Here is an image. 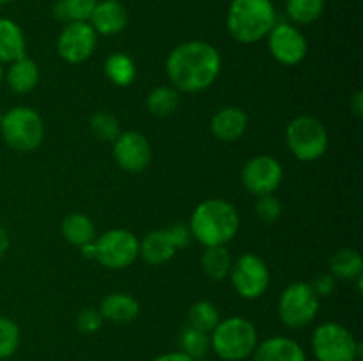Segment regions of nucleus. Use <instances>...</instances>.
Wrapping results in <instances>:
<instances>
[{
  "label": "nucleus",
  "instance_id": "obj_1",
  "mask_svg": "<svg viewBox=\"0 0 363 361\" xmlns=\"http://www.w3.org/2000/svg\"><path fill=\"white\" fill-rule=\"evenodd\" d=\"M165 71L172 87L186 94H197L216 81L222 71V57L211 42L191 39L169 53Z\"/></svg>",
  "mask_w": 363,
  "mask_h": 361
},
{
  "label": "nucleus",
  "instance_id": "obj_2",
  "mask_svg": "<svg viewBox=\"0 0 363 361\" xmlns=\"http://www.w3.org/2000/svg\"><path fill=\"white\" fill-rule=\"evenodd\" d=\"M191 237L204 248L227 246L240 230V212L230 202L222 198H208L191 212Z\"/></svg>",
  "mask_w": 363,
  "mask_h": 361
},
{
  "label": "nucleus",
  "instance_id": "obj_3",
  "mask_svg": "<svg viewBox=\"0 0 363 361\" xmlns=\"http://www.w3.org/2000/svg\"><path fill=\"white\" fill-rule=\"evenodd\" d=\"M277 23L272 0H233L227 11V30L241 45H255L269 34Z\"/></svg>",
  "mask_w": 363,
  "mask_h": 361
},
{
  "label": "nucleus",
  "instance_id": "obj_4",
  "mask_svg": "<svg viewBox=\"0 0 363 361\" xmlns=\"http://www.w3.org/2000/svg\"><path fill=\"white\" fill-rule=\"evenodd\" d=\"M209 342L213 353L223 361H245L254 354L259 343L257 328L240 315L220 319L216 328L209 333Z\"/></svg>",
  "mask_w": 363,
  "mask_h": 361
},
{
  "label": "nucleus",
  "instance_id": "obj_5",
  "mask_svg": "<svg viewBox=\"0 0 363 361\" xmlns=\"http://www.w3.org/2000/svg\"><path fill=\"white\" fill-rule=\"evenodd\" d=\"M138 243L133 232L126 229H112L96 237L92 243L82 246L85 258L99 262L105 268L119 271L126 269L138 258Z\"/></svg>",
  "mask_w": 363,
  "mask_h": 361
},
{
  "label": "nucleus",
  "instance_id": "obj_6",
  "mask_svg": "<svg viewBox=\"0 0 363 361\" xmlns=\"http://www.w3.org/2000/svg\"><path fill=\"white\" fill-rule=\"evenodd\" d=\"M0 133L13 151L32 152L43 144L45 122L38 110L30 106H14L0 117Z\"/></svg>",
  "mask_w": 363,
  "mask_h": 361
},
{
  "label": "nucleus",
  "instance_id": "obj_7",
  "mask_svg": "<svg viewBox=\"0 0 363 361\" xmlns=\"http://www.w3.org/2000/svg\"><path fill=\"white\" fill-rule=\"evenodd\" d=\"M312 353L318 361L362 360V343L339 322H323L312 333Z\"/></svg>",
  "mask_w": 363,
  "mask_h": 361
},
{
  "label": "nucleus",
  "instance_id": "obj_8",
  "mask_svg": "<svg viewBox=\"0 0 363 361\" xmlns=\"http://www.w3.org/2000/svg\"><path fill=\"white\" fill-rule=\"evenodd\" d=\"M286 144L291 154L300 161H315L328 151V131L315 117L300 115L287 124Z\"/></svg>",
  "mask_w": 363,
  "mask_h": 361
},
{
  "label": "nucleus",
  "instance_id": "obj_9",
  "mask_svg": "<svg viewBox=\"0 0 363 361\" xmlns=\"http://www.w3.org/2000/svg\"><path fill=\"white\" fill-rule=\"evenodd\" d=\"M319 311V297L311 283L296 282L284 289L279 297V317L289 329H303L314 322Z\"/></svg>",
  "mask_w": 363,
  "mask_h": 361
},
{
  "label": "nucleus",
  "instance_id": "obj_10",
  "mask_svg": "<svg viewBox=\"0 0 363 361\" xmlns=\"http://www.w3.org/2000/svg\"><path fill=\"white\" fill-rule=\"evenodd\" d=\"M229 280L233 289L243 299H259L269 287V269L264 258L255 253H243L233 262Z\"/></svg>",
  "mask_w": 363,
  "mask_h": 361
},
{
  "label": "nucleus",
  "instance_id": "obj_11",
  "mask_svg": "<svg viewBox=\"0 0 363 361\" xmlns=\"http://www.w3.org/2000/svg\"><path fill=\"white\" fill-rule=\"evenodd\" d=\"M284 179V168L277 158L269 154L254 156L241 170L243 188L254 197L272 195L279 190Z\"/></svg>",
  "mask_w": 363,
  "mask_h": 361
},
{
  "label": "nucleus",
  "instance_id": "obj_12",
  "mask_svg": "<svg viewBox=\"0 0 363 361\" xmlns=\"http://www.w3.org/2000/svg\"><path fill=\"white\" fill-rule=\"evenodd\" d=\"M98 34L89 21H71L64 25L57 39V53L67 64H82L94 53Z\"/></svg>",
  "mask_w": 363,
  "mask_h": 361
},
{
  "label": "nucleus",
  "instance_id": "obj_13",
  "mask_svg": "<svg viewBox=\"0 0 363 361\" xmlns=\"http://www.w3.org/2000/svg\"><path fill=\"white\" fill-rule=\"evenodd\" d=\"M266 38H268V50L272 57L284 66H296L307 57V39L303 32L293 23L277 21Z\"/></svg>",
  "mask_w": 363,
  "mask_h": 361
},
{
  "label": "nucleus",
  "instance_id": "obj_14",
  "mask_svg": "<svg viewBox=\"0 0 363 361\" xmlns=\"http://www.w3.org/2000/svg\"><path fill=\"white\" fill-rule=\"evenodd\" d=\"M113 159L124 172L138 173L149 166L152 159L151 142L140 131H121L112 142Z\"/></svg>",
  "mask_w": 363,
  "mask_h": 361
},
{
  "label": "nucleus",
  "instance_id": "obj_15",
  "mask_svg": "<svg viewBox=\"0 0 363 361\" xmlns=\"http://www.w3.org/2000/svg\"><path fill=\"white\" fill-rule=\"evenodd\" d=\"M89 23L96 34L116 35L128 25V11L119 0H98Z\"/></svg>",
  "mask_w": 363,
  "mask_h": 361
},
{
  "label": "nucleus",
  "instance_id": "obj_16",
  "mask_svg": "<svg viewBox=\"0 0 363 361\" xmlns=\"http://www.w3.org/2000/svg\"><path fill=\"white\" fill-rule=\"evenodd\" d=\"M252 361H307L303 347L287 336H269L257 343Z\"/></svg>",
  "mask_w": 363,
  "mask_h": 361
},
{
  "label": "nucleus",
  "instance_id": "obj_17",
  "mask_svg": "<svg viewBox=\"0 0 363 361\" xmlns=\"http://www.w3.org/2000/svg\"><path fill=\"white\" fill-rule=\"evenodd\" d=\"M209 127L220 142H236L247 131L248 115L240 106H223L213 115Z\"/></svg>",
  "mask_w": 363,
  "mask_h": 361
},
{
  "label": "nucleus",
  "instance_id": "obj_18",
  "mask_svg": "<svg viewBox=\"0 0 363 361\" xmlns=\"http://www.w3.org/2000/svg\"><path fill=\"white\" fill-rule=\"evenodd\" d=\"M105 321L113 324H128L140 314V303L126 292H112L101 299L98 306Z\"/></svg>",
  "mask_w": 363,
  "mask_h": 361
},
{
  "label": "nucleus",
  "instance_id": "obj_19",
  "mask_svg": "<svg viewBox=\"0 0 363 361\" xmlns=\"http://www.w3.org/2000/svg\"><path fill=\"white\" fill-rule=\"evenodd\" d=\"M177 248L174 246L165 229L152 230L138 243V257L149 265H163L176 255Z\"/></svg>",
  "mask_w": 363,
  "mask_h": 361
},
{
  "label": "nucleus",
  "instance_id": "obj_20",
  "mask_svg": "<svg viewBox=\"0 0 363 361\" xmlns=\"http://www.w3.org/2000/svg\"><path fill=\"white\" fill-rule=\"evenodd\" d=\"M7 85L16 94H28L35 88L39 81V67L28 57H21V59L14 60L9 64L7 71L4 73Z\"/></svg>",
  "mask_w": 363,
  "mask_h": 361
},
{
  "label": "nucleus",
  "instance_id": "obj_21",
  "mask_svg": "<svg viewBox=\"0 0 363 361\" xmlns=\"http://www.w3.org/2000/svg\"><path fill=\"white\" fill-rule=\"evenodd\" d=\"M25 57V35L20 25L0 18V64H11Z\"/></svg>",
  "mask_w": 363,
  "mask_h": 361
},
{
  "label": "nucleus",
  "instance_id": "obj_22",
  "mask_svg": "<svg viewBox=\"0 0 363 361\" xmlns=\"http://www.w3.org/2000/svg\"><path fill=\"white\" fill-rule=\"evenodd\" d=\"M328 273L335 280L353 282L363 275V258L353 248H340L330 257Z\"/></svg>",
  "mask_w": 363,
  "mask_h": 361
},
{
  "label": "nucleus",
  "instance_id": "obj_23",
  "mask_svg": "<svg viewBox=\"0 0 363 361\" xmlns=\"http://www.w3.org/2000/svg\"><path fill=\"white\" fill-rule=\"evenodd\" d=\"M60 232L62 237L73 246H85L96 239V227L89 216L82 212H71L60 223Z\"/></svg>",
  "mask_w": 363,
  "mask_h": 361
},
{
  "label": "nucleus",
  "instance_id": "obj_24",
  "mask_svg": "<svg viewBox=\"0 0 363 361\" xmlns=\"http://www.w3.org/2000/svg\"><path fill=\"white\" fill-rule=\"evenodd\" d=\"M233 257H230L227 246H209L206 248L201 257L202 273L211 282H222L229 278L230 268H233Z\"/></svg>",
  "mask_w": 363,
  "mask_h": 361
},
{
  "label": "nucleus",
  "instance_id": "obj_25",
  "mask_svg": "<svg viewBox=\"0 0 363 361\" xmlns=\"http://www.w3.org/2000/svg\"><path fill=\"white\" fill-rule=\"evenodd\" d=\"M105 74L117 87H128L137 78V66L128 53L116 52L105 60Z\"/></svg>",
  "mask_w": 363,
  "mask_h": 361
},
{
  "label": "nucleus",
  "instance_id": "obj_26",
  "mask_svg": "<svg viewBox=\"0 0 363 361\" xmlns=\"http://www.w3.org/2000/svg\"><path fill=\"white\" fill-rule=\"evenodd\" d=\"M181 103V92L172 85H162L152 88L145 99V106L156 117H169L177 110Z\"/></svg>",
  "mask_w": 363,
  "mask_h": 361
},
{
  "label": "nucleus",
  "instance_id": "obj_27",
  "mask_svg": "<svg viewBox=\"0 0 363 361\" xmlns=\"http://www.w3.org/2000/svg\"><path fill=\"white\" fill-rule=\"evenodd\" d=\"M177 345H179V353L186 354V356L194 357V360H204L208 350L211 349V342H209V333L201 331V329L194 328V326L186 324L181 328L179 335H177Z\"/></svg>",
  "mask_w": 363,
  "mask_h": 361
},
{
  "label": "nucleus",
  "instance_id": "obj_28",
  "mask_svg": "<svg viewBox=\"0 0 363 361\" xmlns=\"http://www.w3.org/2000/svg\"><path fill=\"white\" fill-rule=\"evenodd\" d=\"M98 0H57L53 16L64 25L71 21H89Z\"/></svg>",
  "mask_w": 363,
  "mask_h": 361
},
{
  "label": "nucleus",
  "instance_id": "obj_29",
  "mask_svg": "<svg viewBox=\"0 0 363 361\" xmlns=\"http://www.w3.org/2000/svg\"><path fill=\"white\" fill-rule=\"evenodd\" d=\"M325 0H286V13L294 23L308 25L321 18Z\"/></svg>",
  "mask_w": 363,
  "mask_h": 361
},
{
  "label": "nucleus",
  "instance_id": "obj_30",
  "mask_svg": "<svg viewBox=\"0 0 363 361\" xmlns=\"http://www.w3.org/2000/svg\"><path fill=\"white\" fill-rule=\"evenodd\" d=\"M218 322L220 311L211 301H197L188 310V324L204 333H211Z\"/></svg>",
  "mask_w": 363,
  "mask_h": 361
},
{
  "label": "nucleus",
  "instance_id": "obj_31",
  "mask_svg": "<svg viewBox=\"0 0 363 361\" xmlns=\"http://www.w3.org/2000/svg\"><path fill=\"white\" fill-rule=\"evenodd\" d=\"M91 133L99 142H113L121 134V124L116 115L108 112H98L89 120Z\"/></svg>",
  "mask_w": 363,
  "mask_h": 361
},
{
  "label": "nucleus",
  "instance_id": "obj_32",
  "mask_svg": "<svg viewBox=\"0 0 363 361\" xmlns=\"http://www.w3.org/2000/svg\"><path fill=\"white\" fill-rule=\"evenodd\" d=\"M20 345V328L9 317H0V360H7Z\"/></svg>",
  "mask_w": 363,
  "mask_h": 361
},
{
  "label": "nucleus",
  "instance_id": "obj_33",
  "mask_svg": "<svg viewBox=\"0 0 363 361\" xmlns=\"http://www.w3.org/2000/svg\"><path fill=\"white\" fill-rule=\"evenodd\" d=\"M255 214H257V218L261 222L273 223L282 214V202L273 193L257 197V202H255Z\"/></svg>",
  "mask_w": 363,
  "mask_h": 361
},
{
  "label": "nucleus",
  "instance_id": "obj_34",
  "mask_svg": "<svg viewBox=\"0 0 363 361\" xmlns=\"http://www.w3.org/2000/svg\"><path fill=\"white\" fill-rule=\"evenodd\" d=\"M103 322H105V319L99 314L98 308L87 306L84 310H80V314L77 315V328L84 335H92V333L99 331Z\"/></svg>",
  "mask_w": 363,
  "mask_h": 361
},
{
  "label": "nucleus",
  "instance_id": "obj_35",
  "mask_svg": "<svg viewBox=\"0 0 363 361\" xmlns=\"http://www.w3.org/2000/svg\"><path fill=\"white\" fill-rule=\"evenodd\" d=\"M167 234H169V237L172 239L174 246L177 248V250H183V248H186L188 244L191 243V230L190 227L186 225V223H172L170 227H167Z\"/></svg>",
  "mask_w": 363,
  "mask_h": 361
},
{
  "label": "nucleus",
  "instance_id": "obj_36",
  "mask_svg": "<svg viewBox=\"0 0 363 361\" xmlns=\"http://www.w3.org/2000/svg\"><path fill=\"white\" fill-rule=\"evenodd\" d=\"M312 290L315 292L318 297H326L335 290V278H333L330 273H325V275L315 276L314 283H311Z\"/></svg>",
  "mask_w": 363,
  "mask_h": 361
},
{
  "label": "nucleus",
  "instance_id": "obj_37",
  "mask_svg": "<svg viewBox=\"0 0 363 361\" xmlns=\"http://www.w3.org/2000/svg\"><path fill=\"white\" fill-rule=\"evenodd\" d=\"M152 361H197L194 357L186 356V354L179 353V350H174V353H165V354H160L158 357H155Z\"/></svg>",
  "mask_w": 363,
  "mask_h": 361
},
{
  "label": "nucleus",
  "instance_id": "obj_38",
  "mask_svg": "<svg viewBox=\"0 0 363 361\" xmlns=\"http://www.w3.org/2000/svg\"><path fill=\"white\" fill-rule=\"evenodd\" d=\"M350 108L353 110V113L357 117L363 115V92L357 91L350 99Z\"/></svg>",
  "mask_w": 363,
  "mask_h": 361
},
{
  "label": "nucleus",
  "instance_id": "obj_39",
  "mask_svg": "<svg viewBox=\"0 0 363 361\" xmlns=\"http://www.w3.org/2000/svg\"><path fill=\"white\" fill-rule=\"evenodd\" d=\"M7 250H9V234L0 225V258L7 253Z\"/></svg>",
  "mask_w": 363,
  "mask_h": 361
},
{
  "label": "nucleus",
  "instance_id": "obj_40",
  "mask_svg": "<svg viewBox=\"0 0 363 361\" xmlns=\"http://www.w3.org/2000/svg\"><path fill=\"white\" fill-rule=\"evenodd\" d=\"M4 81V67H2V64H0V84H2Z\"/></svg>",
  "mask_w": 363,
  "mask_h": 361
},
{
  "label": "nucleus",
  "instance_id": "obj_41",
  "mask_svg": "<svg viewBox=\"0 0 363 361\" xmlns=\"http://www.w3.org/2000/svg\"><path fill=\"white\" fill-rule=\"evenodd\" d=\"M13 0H0V6H6V4H11Z\"/></svg>",
  "mask_w": 363,
  "mask_h": 361
},
{
  "label": "nucleus",
  "instance_id": "obj_42",
  "mask_svg": "<svg viewBox=\"0 0 363 361\" xmlns=\"http://www.w3.org/2000/svg\"><path fill=\"white\" fill-rule=\"evenodd\" d=\"M0 361H6V360H0Z\"/></svg>",
  "mask_w": 363,
  "mask_h": 361
}]
</instances>
